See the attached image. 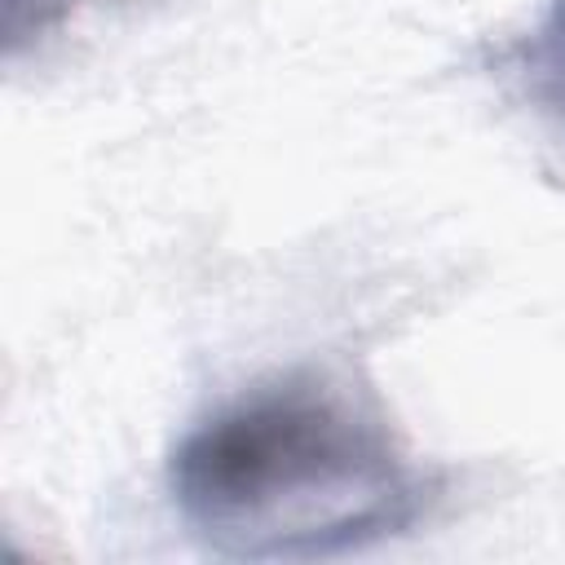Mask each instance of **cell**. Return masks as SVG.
<instances>
[{"instance_id": "2", "label": "cell", "mask_w": 565, "mask_h": 565, "mask_svg": "<svg viewBox=\"0 0 565 565\" xmlns=\"http://www.w3.org/2000/svg\"><path fill=\"white\" fill-rule=\"evenodd\" d=\"M508 71L530 110L565 137V0H547L539 22L508 49Z\"/></svg>"}, {"instance_id": "3", "label": "cell", "mask_w": 565, "mask_h": 565, "mask_svg": "<svg viewBox=\"0 0 565 565\" xmlns=\"http://www.w3.org/2000/svg\"><path fill=\"white\" fill-rule=\"evenodd\" d=\"M66 0H4V35H9V53L22 49V40H40L57 18H62Z\"/></svg>"}, {"instance_id": "1", "label": "cell", "mask_w": 565, "mask_h": 565, "mask_svg": "<svg viewBox=\"0 0 565 565\" xmlns=\"http://www.w3.org/2000/svg\"><path fill=\"white\" fill-rule=\"evenodd\" d=\"M428 477L349 375L296 366L212 406L168 459L185 530L234 561H322L411 530Z\"/></svg>"}]
</instances>
